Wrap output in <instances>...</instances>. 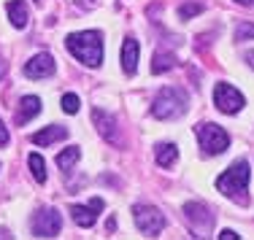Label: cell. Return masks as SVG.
I'll use <instances>...</instances> for the list:
<instances>
[{"mask_svg":"<svg viewBox=\"0 0 254 240\" xmlns=\"http://www.w3.org/2000/svg\"><path fill=\"white\" fill-rule=\"evenodd\" d=\"M78 108H81V100H78V95H73V92H68V95H63V111L65 113H78Z\"/></svg>","mask_w":254,"mask_h":240,"instance_id":"obj_20","label":"cell"},{"mask_svg":"<svg viewBox=\"0 0 254 240\" xmlns=\"http://www.w3.org/2000/svg\"><path fill=\"white\" fill-rule=\"evenodd\" d=\"M176 157H179L176 143H160V146L154 148V159L160 167H171L173 162H176Z\"/></svg>","mask_w":254,"mask_h":240,"instance_id":"obj_16","label":"cell"},{"mask_svg":"<svg viewBox=\"0 0 254 240\" xmlns=\"http://www.w3.org/2000/svg\"><path fill=\"white\" fill-rule=\"evenodd\" d=\"M63 230V216L54 208H41L33 216V235L35 238H57Z\"/></svg>","mask_w":254,"mask_h":240,"instance_id":"obj_7","label":"cell"},{"mask_svg":"<svg viewBox=\"0 0 254 240\" xmlns=\"http://www.w3.org/2000/svg\"><path fill=\"white\" fill-rule=\"evenodd\" d=\"M92 122H95V127H98V133L106 138L108 143H117V146L122 143V141H119V130H117V119H114L111 113L95 108V111H92Z\"/></svg>","mask_w":254,"mask_h":240,"instance_id":"obj_10","label":"cell"},{"mask_svg":"<svg viewBox=\"0 0 254 240\" xmlns=\"http://www.w3.org/2000/svg\"><path fill=\"white\" fill-rule=\"evenodd\" d=\"M238 5H254V0H235Z\"/></svg>","mask_w":254,"mask_h":240,"instance_id":"obj_27","label":"cell"},{"mask_svg":"<svg viewBox=\"0 0 254 240\" xmlns=\"http://www.w3.org/2000/svg\"><path fill=\"white\" fill-rule=\"evenodd\" d=\"M138 54H141V44H138L135 38H130L127 35L125 44H122V70L127 76H135L138 70Z\"/></svg>","mask_w":254,"mask_h":240,"instance_id":"obj_12","label":"cell"},{"mask_svg":"<svg viewBox=\"0 0 254 240\" xmlns=\"http://www.w3.org/2000/svg\"><path fill=\"white\" fill-rule=\"evenodd\" d=\"M244 59L249 62V68H254V51H246V57H244Z\"/></svg>","mask_w":254,"mask_h":240,"instance_id":"obj_25","label":"cell"},{"mask_svg":"<svg viewBox=\"0 0 254 240\" xmlns=\"http://www.w3.org/2000/svg\"><path fill=\"white\" fill-rule=\"evenodd\" d=\"M27 162H30V170H33V178H35V181H38V184H46V162H44V157H41V154H30Z\"/></svg>","mask_w":254,"mask_h":240,"instance_id":"obj_19","label":"cell"},{"mask_svg":"<svg viewBox=\"0 0 254 240\" xmlns=\"http://www.w3.org/2000/svg\"><path fill=\"white\" fill-rule=\"evenodd\" d=\"M195 133H197V143H200L203 154H208V157H216V154H225V151H227L230 135L219 127V124L203 122V124H197V127H195Z\"/></svg>","mask_w":254,"mask_h":240,"instance_id":"obj_4","label":"cell"},{"mask_svg":"<svg viewBox=\"0 0 254 240\" xmlns=\"http://www.w3.org/2000/svg\"><path fill=\"white\" fill-rule=\"evenodd\" d=\"M78 157H81L78 146H68L65 151H60V154H57V167H60V170H65V173H68L70 167H73L76 162H78Z\"/></svg>","mask_w":254,"mask_h":240,"instance_id":"obj_18","label":"cell"},{"mask_svg":"<svg viewBox=\"0 0 254 240\" xmlns=\"http://www.w3.org/2000/svg\"><path fill=\"white\" fill-rule=\"evenodd\" d=\"M132 213H135V227L146 238H157L162 230H165V216L157 211V208H152V205H135V208H132Z\"/></svg>","mask_w":254,"mask_h":240,"instance_id":"obj_5","label":"cell"},{"mask_svg":"<svg viewBox=\"0 0 254 240\" xmlns=\"http://www.w3.org/2000/svg\"><path fill=\"white\" fill-rule=\"evenodd\" d=\"M184 216L197 235H205V232H211V227H214V213H211L203 202H187Z\"/></svg>","mask_w":254,"mask_h":240,"instance_id":"obj_8","label":"cell"},{"mask_svg":"<svg viewBox=\"0 0 254 240\" xmlns=\"http://www.w3.org/2000/svg\"><path fill=\"white\" fill-rule=\"evenodd\" d=\"M187 108H190V95L184 89L181 87H162L152 103V116L162 119V122H171V119L184 116Z\"/></svg>","mask_w":254,"mask_h":240,"instance_id":"obj_3","label":"cell"},{"mask_svg":"<svg viewBox=\"0 0 254 240\" xmlns=\"http://www.w3.org/2000/svg\"><path fill=\"white\" fill-rule=\"evenodd\" d=\"M5 11H8V19H11V25H14L16 30H25L27 27L30 11H27L25 0H11V3L5 5Z\"/></svg>","mask_w":254,"mask_h":240,"instance_id":"obj_14","label":"cell"},{"mask_svg":"<svg viewBox=\"0 0 254 240\" xmlns=\"http://www.w3.org/2000/svg\"><path fill=\"white\" fill-rule=\"evenodd\" d=\"M5 70H8V65H5V59H0V79L5 76Z\"/></svg>","mask_w":254,"mask_h":240,"instance_id":"obj_26","label":"cell"},{"mask_svg":"<svg viewBox=\"0 0 254 240\" xmlns=\"http://www.w3.org/2000/svg\"><path fill=\"white\" fill-rule=\"evenodd\" d=\"M65 46L81 65L87 68H98L103 62V35L98 30H81V33H70L65 38Z\"/></svg>","mask_w":254,"mask_h":240,"instance_id":"obj_1","label":"cell"},{"mask_svg":"<svg viewBox=\"0 0 254 240\" xmlns=\"http://www.w3.org/2000/svg\"><path fill=\"white\" fill-rule=\"evenodd\" d=\"M173 68H176V54L160 51V54H154V57H152V73L154 76L168 73V70H173Z\"/></svg>","mask_w":254,"mask_h":240,"instance_id":"obj_17","label":"cell"},{"mask_svg":"<svg viewBox=\"0 0 254 240\" xmlns=\"http://www.w3.org/2000/svg\"><path fill=\"white\" fill-rule=\"evenodd\" d=\"M54 73V57L46 51L35 54L30 62H25V76L27 79H46V76Z\"/></svg>","mask_w":254,"mask_h":240,"instance_id":"obj_9","label":"cell"},{"mask_svg":"<svg viewBox=\"0 0 254 240\" xmlns=\"http://www.w3.org/2000/svg\"><path fill=\"white\" fill-rule=\"evenodd\" d=\"M38 113H41V100L35 95H27V97H22L19 111H16V124H25L33 116H38Z\"/></svg>","mask_w":254,"mask_h":240,"instance_id":"obj_15","label":"cell"},{"mask_svg":"<svg viewBox=\"0 0 254 240\" xmlns=\"http://www.w3.org/2000/svg\"><path fill=\"white\" fill-rule=\"evenodd\" d=\"M98 211H103V200L95 197L89 205H73L70 208V216H73V221L78 227H92L98 221Z\"/></svg>","mask_w":254,"mask_h":240,"instance_id":"obj_11","label":"cell"},{"mask_svg":"<svg viewBox=\"0 0 254 240\" xmlns=\"http://www.w3.org/2000/svg\"><path fill=\"white\" fill-rule=\"evenodd\" d=\"M68 138V127H60V124H52V127H44L33 135V143L35 146H52L57 141H65Z\"/></svg>","mask_w":254,"mask_h":240,"instance_id":"obj_13","label":"cell"},{"mask_svg":"<svg viewBox=\"0 0 254 240\" xmlns=\"http://www.w3.org/2000/svg\"><path fill=\"white\" fill-rule=\"evenodd\" d=\"M254 38V25L252 22H241L235 27V41H252Z\"/></svg>","mask_w":254,"mask_h":240,"instance_id":"obj_22","label":"cell"},{"mask_svg":"<svg viewBox=\"0 0 254 240\" xmlns=\"http://www.w3.org/2000/svg\"><path fill=\"white\" fill-rule=\"evenodd\" d=\"M244 95L238 92V89L233 87V84H216L214 87V105L219 108L222 113H227V116H233V113H238L241 108H244Z\"/></svg>","mask_w":254,"mask_h":240,"instance_id":"obj_6","label":"cell"},{"mask_svg":"<svg viewBox=\"0 0 254 240\" xmlns=\"http://www.w3.org/2000/svg\"><path fill=\"white\" fill-rule=\"evenodd\" d=\"M241 235H238V232H233V230H222L219 232V240H238Z\"/></svg>","mask_w":254,"mask_h":240,"instance_id":"obj_24","label":"cell"},{"mask_svg":"<svg viewBox=\"0 0 254 240\" xmlns=\"http://www.w3.org/2000/svg\"><path fill=\"white\" fill-rule=\"evenodd\" d=\"M8 141H11V135H8V130H5V124L0 122V148L8 146Z\"/></svg>","mask_w":254,"mask_h":240,"instance_id":"obj_23","label":"cell"},{"mask_svg":"<svg viewBox=\"0 0 254 240\" xmlns=\"http://www.w3.org/2000/svg\"><path fill=\"white\" fill-rule=\"evenodd\" d=\"M203 14V5L200 3H184L179 8V19H192V16Z\"/></svg>","mask_w":254,"mask_h":240,"instance_id":"obj_21","label":"cell"},{"mask_svg":"<svg viewBox=\"0 0 254 240\" xmlns=\"http://www.w3.org/2000/svg\"><path fill=\"white\" fill-rule=\"evenodd\" d=\"M216 189L225 197H230L233 202L246 205V202H249V194H246V192H249V165H246L244 159L233 162V165L216 178Z\"/></svg>","mask_w":254,"mask_h":240,"instance_id":"obj_2","label":"cell"}]
</instances>
